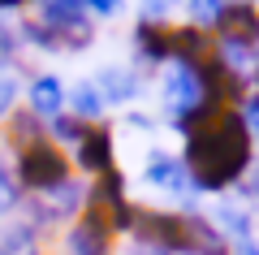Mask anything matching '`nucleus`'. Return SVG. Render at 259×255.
I'll list each match as a JSON object with an SVG mask.
<instances>
[{"instance_id": "9", "label": "nucleus", "mask_w": 259, "mask_h": 255, "mask_svg": "<svg viewBox=\"0 0 259 255\" xmlns=\"http://www.w3.org/2000/svg\"><path fill=\"white\" fill-rule=\"evenodd\" d=\"M9 143L13 147H35V143H44V126H39V113H30V108H22V113H13L9 117Z\"/></svg>"}, {"instance_id": "27", "label": "nucleus", "mask_w": 259, "mask_h": 255, "mask_svg": "<svg viewBox=\"0 0 259 255\" xmlns=\"http://www.w3.org/2000/svg\"><path fill=\"white\" fill-rule=\"evenodd\" d=\"M255 78H259V69H255Z\"/></svg>"}, {"instance_id": "14", "label": "nucleus", "mask_w": 259, "mask_h": 255, "mask_svg": "<svg viewBox=\"0 0 259 255\" xmlns=\"http://www.w3.org/2000/svg\"><path fill=\"white\" fill-rule=\"evenodd\" d=\"M0 255H39L35 229L30 225H9L5 234H0Z\"/></svg>"}, {"instance_id": "17", "label": "nucleus", "mask_w": 259, "mask_h": 255, "mask_svg": "<svg viewBox=\"0 0 259 255\" xmlns=\"http://www.w3.org/2000/svg\"><path fill=\"white\" fill-rule=\"evenodd\" d=\"M233 0H190V9H194V18L199 22H207V26H216L221 22V13L229 9Z\"/></svg>"}, {"instance_id": "2", "label": "nucleus", "mask_w": 259, "mask_h": 255, "mask_svg": "<svg viewBox=\"0 0 259 255\" xmlns=\"http://www.w3.org/2000/svg\"><path fill=\"white\" fill-rule=\"evenodd\" d=\"M18 177L30 186V191H61L65 182H69V156L61 152V147L52 143V138H44V143L26 147V152L18 156Z\"/></svg>"}, {"instance_id": "12", "label": "nucleus", "mask_w": 259, "mask_h": 255, "mask_svg": "<svg viewBox=\"0 0 259 255\" xmlns=\"http://www.w3.org/2000/svg\"><path fill=\"white\" fill-rule=\"evenodd\" d=\"M69 104H74V117L78 121H95L104 113V95H100V87H91V82H78L74 87V95H69Z\"/></svg>"}, {"instance_id": "23", "label": "nucleus", "mask_w": 259, "mask_h": 255, "mask_svg": "<svg viewBox=\"0 0 259 255\" xmlns=\"http://www.w3.org/2000/svg\"><path fill=\"white\" fill-rule=\"evenodd\" d=\"M5 52H13V35H9L5 26H0V56H5Z\"/></svg>"}, {"instance_id": "13", "label": "nucleus", "mask_w": 259, "mask_h": 255, "mask_svg": "<svg viewBox=\"0 0 259 255\" xmlns=\"http://www.w3.org/2000/svg\"><path fill=\"white\" fill-rule=\"evenodd\" d=\"M186 164L182 160H168V156H156V160L147 164V182L156 186H168V191H177V186H186Z\"/></svg>"}, {"instance_id": "22", "label": "nucleus", "mask_w": 259, "mask_h": 255, "mask_svg": "<svg viewBox=\"0 0 259 255\" xmlns=\"http://www.w3.org/2000/svg\"><path fill=\"white\" fill-rule=\"evenodd\" d=\"M87 5H91V9H100V13H112L121 0H87Z\"/></svg>"}, {"instance_id": "7", "label": "nucleus", "mask_w": 259, "mask_h": 255, "mask_svg": "<svg viewBox=\"0 0 259 255\" xmlns=\"http://www.w3.org/2000/svg\"><path fill=\"white\" fill-rule=\"evenodd\" d=\"M100 95H104L108 104H125V100H134V95H139V78H134L130 69H104Z\"/></svg>"}, {"instance_id": "10", "label": "nucleus", "mask_w": 259, "mask_h": 255, "mask_svg": "<svg viewBox=\"0 0 259 255\" xmlns=\"http://www.w3.org/2000/svg\"><path fill=\"white\" fill-rule=\"evenodd\" d=\"M61 104H65V91H61V82H56V78H35V82H30V113L52 117Z\"/></svg>"}, {"instance_id": "11", "label": "nucleus", "mask_w": 259, "mask_h": 255, "mask_svg": "<svg viewBox=\"0 0 259 255\" xmlns=\"http://www.w3.org/2000/svg\"><path fill=\"white\" fill-rule=\"evenodd\" d=\"M44 22L52 30L82 26V0H44Z\"/></svg>"}, {"instance_id": "5", "label": "nucleus", "mask_w": 259, "mask_h": 255, "mask_svg": "<svg viewBox=\"0 0 259 255\" xmlns=\"http://www.w3.org/2000/svg\"><path fill=\"white\" fill-rule=\"evenodd\" d=\"M78 164H82L87 173H108L112 169V130L108 126H91L87 138L78 143Z\"/></svg>"}, {"instance_id": "26", "label": "nucleus", "mask_w": 259, "mask_h": 255, "mask_svg": "<svg viewBox=\"0 0 259 255\" xmlns=\"http://www.w3.org/2000/svg\"><path fill=\"white\" fill-rule=\"evenodd\" d=\"M139 255H168V251H156V246H143Z\"/></svg>"}, {"instance_id": "4", "label": "nucleus", "mask_w": 259, "mask_h": 255, "mask_svg": "<svg viewBox=\"0 0 259 255\" xmlns=\"http://www.w3.org/2000/svg\"><path fill=\"white\" fill-rule=\"evenodd\" d=\"M203 104V87H199V78H194V69H173L168 74V82H164V108L173 113L177 121L186 117L190 108H199Z\"/></svg>"}, {"instance_id": "19", "label": "nucleus", "mask_w": 259, "mask_h": 255, "mask_svg": "<svg viewBox=\"0 0 259 255\" xmlns=\"http://www.w3.org/2000/svg\"><path fill=\"white\" fill-rule=\"evenodd\" d=\"M13 203H18V191H13V182H9V177L0 173V216H5V212H9Z\"/></svg>"}, {"instance_id": "20", "label": "nucleus", "mask_w": 259, "mask_h": 255, "mask_svg": "<svg viewBox=\"0 0 259 255\" xmlns=\"http://www.w3.org/2000/svg\"><path fill=\"white\" fill-rule=\"evenodd\" d=\"M242 108H246V121H250V130L259 134V95H250V100H242Z\"/></svg>"}, {"instance_id": "1", "label": "nucleus", "mask_w": 259, "mask_h": 255, "mask_svg": "<svg viewBox=\"0 0 259 255\" xmlns=\"http://www.w3.org/2000/svg\"><path fill=\"white\" fill-rule=\"evenodd\" d=\"M250 164V126L242 113H225L216 126L186 138V173L199 191H225Z\"/></svg>"}, {"instance_id": "24", "label": "nucleus", "mask_w": 259, "mask_h": 255, "mask_svg": "<svg viewBox=\"0 0 259 255\" xmlns=\"http://www.w3.org/2000/svg\"><path fill=\"white\" fill-rule=\"evenodd\" d=\"M18 5H30V0H0V9H18Z\"/></svg>"}, {"instance_id": "21", "label": "nucleus", "mask_w": 259, "mask_h": 255, "mask_svg": "<svg viewBox=\"0 0 259 255\" xmlns=\"http://www.w3.org/2000/svg\"><path fill=\"white\" fill-rule=\"evenodd\" d=\"M168 5H173V0H143V9H147V13H151V18H143V22H156V18H160V13H164V9H168Z\"/></svg>"}, {"instance_id": "6", "label": "nucleus", "mask_w": 259, "mask_h": 255, "mask_svg": "<svg viewBox=\"0 0 259 255\" xmlns=\"http://www.w3.org/2000/svg\"><path fill=\"white\" fill-rule=\"evenodd\" d=\"M69 255H112V238L78 221V225L69 229Z\"/></svg>"}, {"instance_id": "25", "label": "nucleus", "mask_w": 259, "mask_h": 255, "mask_svg": "<svg viewBox=\"0 0 259 255\" xmlns=\"http://www.w3.org/2000/svg\"><path fill=\"white\" fill-rule=\"evenodd\" d=\"M238 255H259V251H255L250 242H238Z\"/></svg>"}, {"instance_id": "16", "label": "nucleus", "mask_w": 259, "mask_h": 255, "mask_svg": "<svg viewBox=\"0 0 259 255\" xmlns=\"http://www.w3.org/2000/svg\"><path fill=\"white\" fill-rule=\"evenodd\" d=\"M87 130H91V126H87V121H78V117H56V121H52V134L65 138V143H74V147L87 138Z\"/></svg>"}, {"instance_id": "18", "label": "nucleus", "mask_w": 259, "mask_h": 255, "mask_svg": "<svg viewBox=\"0 0 259 255\" xmlns=\"http://www.w3.org/2000/svg\"><path fill=\"white\" fill-rule=\"evenodd\" d=\"M13 95H18V87H13V78H9V74H0V117H5V113H9Z\"/></svg>"}, {"instance_id": "8", "label": "nucleus", "mask_w": 259, "mask_h": 255, "mask_svg": "<svg viewBox=\"0 0 259 255\" xmlns=\"http://www.w3.org/2000/svg\"><path fill=\"white\" fill-rule=\"evenodd\" d=\"M139 48L151 56V61H164V56H173V26L143 22V26H139Z\"/></svg>"}, {"instance_id": "3", "label": "nucleus", "mask_w": 259, "mask_h": 255, "mask_svg": "<svg viewBox=\"0 0 259 255\" xmlns=\"http://www.w3.org/2000/svg\"><path fill=\"white\" fill-rule=\"evenodd\" d=\"M216 39L221 44H233V48L259 44V9L250 0H233L229 9L221 13V22H216Z\"/></svg>"}, {"instance_id": "15", "label": "nucleus", "mask_w": 259, "mask_h": 255, "mask_svg": "<svg viewBox=\"0 0 259 255\" xmlns=\"http://www.w3.org/2000/svg\"><path fill=\"white\" fill-rule=\"evenodd\" d=\"M95 199H108V203H121V199H125V177H121V169H117V164H112V169H108V173H100V177H95Z\"/></svg>"}]
</instances>
